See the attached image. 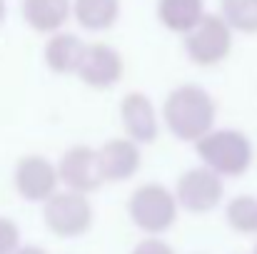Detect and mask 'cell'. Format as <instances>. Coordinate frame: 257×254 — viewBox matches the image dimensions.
Returning a JSON list of instances; mask_svg holds the SVG:
<instances>
[{
  "label": "cell",
  "instance_id": "6da1fadb",
  "mask_svg": "<svg viewBox=\"0 0 257 254\" xmlns=\"http://www.w3.org/2000/svg\"><path fill=\"white\" fill-rule=\"evenodd\" d=\"M165 122L175 137L200 142L212 132L215 102L200 85H180L165 100Z\"/></svg>",
  "mask_w": 257,
  "mask_h": 254
},
{
  "label": "cell",
  "instance_id": "7a4b0ae2",
  "mask_svg": "<svg viewBox=\"0 0 257 254\" xmlns=\"http://www.w3.org/2000/svg\"><path fill=\"white\" fill-rule=\"evenodd\" d=\"M197 155L212 172L222 177H240L252 165V145L237 130H217L197 142Z\"/></svg>",
  "mask_w": 257,
  "mask_h": 254
},
{
  "label": "cell",
  "instance_id": "3957f363",
  "mask_svg": "<svg viewBox=\"0 0 257 254\" xmlns=\"http://www.w3.org/2000/svg\"><path fill=\"white\" fill-rule=\"evenodd\" d=\"M185 50L192 63L197 65H217L232 50V28L225 23L222 15H205L187 35Z\"/></svg>",
  "mask_w": 257,
  "mask_h": 254
},
{
  "label": "cell",
  "instance_id": "277c9868",
  "mask_svg": "<svg viewBox=\"0 0 257 254\" xmlns=\"http://www.w3.org/2000/svg\"><path fill=\"white\" fill-rule=\"evenodd\" d=\"M130 217L143 232L160 234L172 227L177 217V202L163 184H145L130 197Z\"/></svg>",
  "mask_w": 257,
  "mask_h": 254
},
{
  "label": "cell",
  "instance_id": "5b68a950",
  "mask_svg": "<svg viewBox=\"0 0 257 254\" xmlns=\"http://www.w3.org/2000/svg\"><path fill=\"white\" fill-rule=\"evenodd\" d=\"M43 217L58 237H80L92 224V207L80 192H58L45 202Z\"/></svg>",
  "mask_w": 257,
  "mask_h": 254
},
{
  "label": "cell",
  "instance_id": "8992f818",
  "mask_svg": "<svg viewBox=\"0 0 257 254\" xmlns=\"http://www.w3.org/2000/svg\"><path fill=\"white\" fill-rule=\"evenodd\" d=\"M177 199L190 212H210L222 199V179L210 167L190 169L177 182Z\"/></svg>",
  "mask_w": 257,
  "mask_h": 254
},
{
  "label": "cell",
  "instance_id": "52a82bcc",
  "mask_svg": "<svg viewBox=\"0 0 257 254\" xmlns=\"http://www.w3.org/2000/svg\"><path fill=\"white\" fill-rule=\"evenodd\" d=\"M58 174L70 187V192H80V194L97 189L105 182L102 169H100V155L83 145L73 147L63 155V160L58 165Z\"/></svg>",
  "mask_w": 257,
  "mask_h": 254
},
{
  "label": "cell",
  "instance_id": "ba28073f",
  "mask_svg": "<svg viewBox=\"0 0 257 254\" xmlns=\"http://www.w3.org/2000/svg\"><path fill=\"white\" fill-rule=\"evenodd\" d=\"M60 174L48 160L33 155V157H23L15 167V187L20 192V197L30 199V202H43L50 199L55 194V184H58Z\"/></svg>",
  "mask_w": 257,
  "mask_h": 254
},
{
  "label": "cell",
  "instance_id": "9c48e42d",
  "mask_svg": "<svg viewBox=\"0 0 257 254\" xmlns=\"http://www.w3.org/2000/svg\"><path fill=\"white\" fill-rule=\"evenodd\" d=\"M80 80L92 87H110L122 78V58L112 45L92 43L87 45L85 60L80 65Z\"/></svg>",
  "mask_w": 257,
  "mask_h": 254
},
{
  "label": "cell",
  "instance_id": "30bf717a",
  "mask_svg": "<svg viewBox=\"0 0 257 254\" xmlns=\"http://www.w3.org/2000/svg\"><path fill=\"white\" fill-rule=\"evenodd\" d=\"M120 115H122V125H125L127 135L135 142H153L158 137L155 107L145 95H140V92L125 95V100L120 105Z\"/></svg>",
  "mask_w": 257,
  "mask_h": 254
},
{
  "label": "cell",
  "instance_id": "8fae6325",
  "mask_svg": "<svg viewBox=\"0 0 257 254\" xmlns=\"http://www.w3.org/2000/svg\"><path fill=\"white\" fill-rule=\"evenodd\" d=\"M102 177L110 182H120L133 177L140 167V150L133 140H112L97 150Z\"/></svg>",
  "mask_w": 257,
  "mask_h": 254
},
{
  "label": "cell",
  "instance_id": "7c38bea8",
  "mask_svg": "<svg viewBox=\"0 0 257 254\" xmlns=\"http://www.w3.org/2000/svg\"><path fill=\"white\" fill-rule=\"evenodd\" d=\"M87 45L73 33H55L45 45V63L53 73L68 75L80 73V65L85 60Z\"/></svg>",
  "mask_w": 257,
  "mask_h": 254
},
{
  "label": "cell",
  "instance_id": "4fadbf2b",
  "mask_svg": "<svg viewBox=\"0 0 257 254\" xmlns=\"http://www.w3.org/2000/svg\"><path fill=\"white\" fill-rule=\"evenodd\" d=\"M25 23L38 33H60L65 20L73 13L70 0H23L20 3Z\"/></svg>",
  "mask_w": 257,
  "mask_h": 254
},
{
  "label": "cell",
  "instance_id": "5bb4252c",
  "mask_svg": "<svg viewBox=\"0 0 257 254\" xmlns=\"http://www.w3.org/2000/svg\"><path fill=\"white\" fill-rule=\"evenodd\" d=\"M155 10H158V20L168 30L182 35H187L207 15L202 0H158Z\"/></svg>",
  "mask_w": 257,
  "mask_h": 254
},
{
  "label": "cell",
  "instance_id": "9a60e30c",
  "mask_svg": "<svg viewBox=\"0 0 257 254\" xmlns=\"http://www.w3.org/2000/svg\"><path fill=\"white\" fill-rule=\"evenodd\" d=\"M73 15L85 30H107L120 18V0H73Z\"/></svg>",
  "mask_w": 257,
  "mask_h": 254
},
{
  "label": "cell",
  "instance_id": "2e32d148",
  "mask_svg": "<svg viewBox=\"0 0 257 254\" xmlns=\"http://www.w3.org/2000/svg\"><path fill=\"white\" fill-rule=\"evenodd\" d=\"M220 15L232 30L257 33V0H220Z\"/></svg>",
  "mask_w": 257,
  "mask_h": 254
},
{
  "label": "cell",
  "instance_id": "e0dca14e",
  "mask_svg": "<svg viewBox=\"0 0 257 254\" xmlns=\"http://www.w3.org/2000/svg\"><path fill=\"white\" fill-rule=\"evenodd\" d=\"M227 222L235 232L257 234V197L242 194L227 204Z\"/></svg>",
  "mask_w": 257,
  "mask_h": 254
},
{
  "label": "cell",
  "instance_id": "ac0fdd59",
  "mask_svg": "<svg viewBox=\"0 0 257 254\" xmlns=\"http://www.w3.org/2000/svg\"><path fill=\"white\" fill-rule=\"evenodd\" d=\"M18 242H20L18 227L10 219L0 217V254H15L18 252Z\"/></svg>",
  "mask_w": 257,
  "mask_h": 254
},
{
  "label": "cell",
  "instance_id": "d6986e66",
  "mask_svg": "<svg viewBox=\"0 0 257 254\" xmlns=\"http://www.w3.org/2000/svg\"><path fill=\"white\" fill-rule=\"evenodd\" d=\"M133 254H175V252H172L165 242H160V239H143V242L135 247Z\"/></svg>",
  "mask_w": 257,
  "mask_h": 254
},
{
  "label": "cell",
  "instance_id": "ffe728a7",
  "mask_svg": "<svg viewBox=\"0 0 257 254\" xmlns=\"http://www.w3.org/2000/svg\"><path fill=\"white\" fill-rule=\"evenodd\" d=\"M15 254H45L40 247H25V249H18Z\"/></svg>",
  "mask_w": 257,
  "mask_h": 254
},
{
  "label": "cell",
  "instance_id": "44dd1931",
  "mask_svg": "<svg viewBox=\"0 0 257 254\" xmlns=\"http://www.w3.org/2000/svg\"><path fill=\"white\" fill-rule=\"evenodd\" d=\"M3 18H5V0H0V23H3Z\"/></svg>",
  "mask_w": 257,
  "mask_h": 254
},
{
  "label": "cell",
  "instance_id": "7402d4cb",
  "mask_svg": "<svg viewBox=\"0 0 257 254\" xmlns=\"http://www.w3.org/2000/svg\"><path fill=\"white\" fill-rule=\"evenodd\" d=\"M255 254H257V249H255Z\"/></svg>",
  "mask_w": 257,
  "mask_h": 254
}]
</instances>
